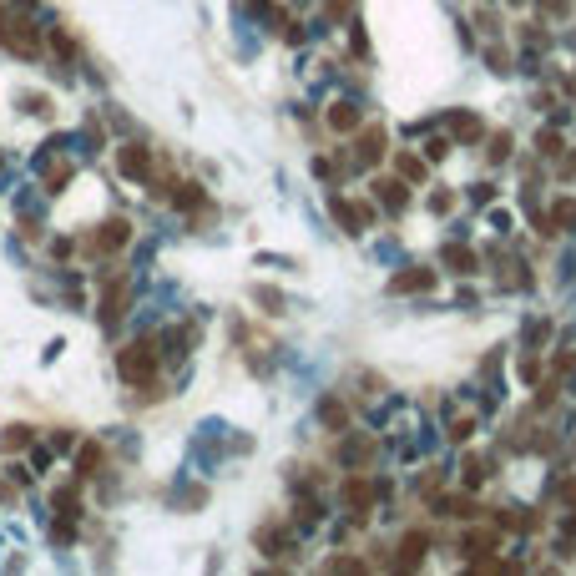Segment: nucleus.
I'll return each mask as SVG.
<instances>
[{
  "label": "nucleus",
  "mask_w": 576,
  "mask_h": 576,
  "mask_svg": "<svg viewBox=\"0 0 576 576\" xmlns=\"http://www.w3.org/2000/svg\"><path fill=\"white\" fill-rule=\"evenodd\" d=\"M117 374H122L127 384H147V379L157 374V339H137V344H127V349L117 354Z\"/></svg>",
  "instance_id": "f257e3e1"
},
{
  "label": "nucleus",
  "mask_w": 576,
  "mask_h": 576,
  "mask_svg": "<svg viewBox=\"0 0 576 576\" xmlns=\"http://www.w3.org/2000/svg\"><path fill=\"white\" fill-rule=\"evenodd\" d=\"M0 46L16 51V56H41V31H36V21L0 11Z\"/></svg>",
  "instance_id": "f03ea898"
},
{
  "label": "nucleus",
  "mask_w": 576,
  "mask_h": 576,
  "mask_svg": "<svg viewBox=\"0 0 576 576\" xmlns=\"http://www.w3.org/2000/svg\"><path fill=\"white\" fill-rule=\"evenodd\" d=\"M117 172L142 182L147 172H152V147H147V142H122V147H117Z\"/></svg>",
  "instance_id": "7ed1b4c3"
},
{
  "label": "nucleus",
  "mask_w": 576,
  "mask_h": 576,
  "mask_svg": "<svg viewBox=\"0 0 576 576\" xmlns=\"http://www.w3.org/2000/svg\"><path fill=\"white\" fill-rule=\"evenodd\" d=\"M122 314H127V278L117 273V278H111V288L101 294L96 319H101V329H117V324H122Z\"/></svg>",
  "instance_id": "20e7f679"
},
{
  "label": "nucleus",
  "mask_w": 576,
  "mask_h": 576,
  "mask_svg": "<svg viewBox=\"0 0 576 576\" xmlns=\"http://www.w3.org/2000/svg\"><path fill=\"white\" fill-rule=\"evenodd\" d=\"M349 162H359V167H379V162H384V127H364L359 142H354V157H349Z\"/></svg>",
  "instance_id": "39448f33"
},
{
  "label": "nucleus",
  "mask_w": 576,
  "mask_h": 576,
  "mask_svg": "<svg viewBox=\"0 0 576 576\" xmlns=\"http://www.w3.org/2000/svg\"><path fill=\"white\" fill-rule=\"evenodd\" d=\"M132 243V222L127 217H111V222H101V233H96V253H117V248H127Z\"/></svg>",
  "instance_id": "423d86ee"
},
{
  "label": "nucleus",
  "mask_w": 576,
  "mask_h": 576,
  "mask_svg": "<svg viewBox=\"0 0 576 576\" xmlns=\"http://www.w3.org/2000/svg\"><path fill=\"white\" fill-rule=\"evenodd\" d=\"M425 288H435V268H405L389 278V294H425Z\"/></svg>",
  "instance_id": "0eeeda50"
},
{
  "label": "nucleus",
  "mask_w": 576,
  "mask_h": 576,
  "mask_svg": "<svg viewBox=\"0 0 576 576\" xmlns=\"http://www.w3.org/2000/svg\"><path fill=\"white\" fill-rule=\"evenodd\" d=\"M329 132H339V137H349L354 127H359V106L354 101H329Z\"/></svg>",
  "instance_id": "6e6552de"
},
{
  "label": "nucleus",
  "mask_w": 576,
  "mask_h": 576,
  "mask_svg": "<svg viewBox=\"0 0 576 576\" xmlns=\"http://www.w3.org/2000/svg\"><path fill=\"white\" fill-rule=\"evenodd\" d=\"M374 495H379V490H374V480H369V475H349V480H344V500H349L359 515L374 505Z\"/></svg>",
  "instance_id": "1a4fd4ad"
},
{
  "label": "nucleus",
  "mask_w": 576,
  "mask_h": 576,
  "mask_svg": "<svg viewBox=\"0 0 576 576\" xmlns=\"http://www.w3.org/2000/svg\"><path fill=\"white\" fill-rule=\"evenodd\" d=\"M450 137H455V142H480V137H485V122L475 117V111H455V117H450Z\"/></svg>",
  "instance_id": "9d476101"
},
{
  "label": "nucleus",
  "mask_w": 576,
  "mask_h": 576,
  "mask_svg": "<svg viewBox=\"0 0 576 576\" xmlns=\"http://www.w3.org/2000/svg\"><path fill=\"white\" fill-rule=\"evenodd\" d=\"M71 178H76L71 157H51V162H46V178H41V187H46V192H61Z\"/></svg>",
  "instance_id": "9b49d317"
},
{
  "label": "nucleus",
  "mask_w": 576,
  "mask_h": 576,
  "mask_svg": "<svg viewBox=\"0 0 576 576\" xmlns=\"http://www.w3.org/2000/svg\"><path fill=\"white\" fill-rule=\"evenodd\" d=\"M369 187H374V197H379V202H384L389 212H399V207H405V202H410V192H405V182H394V178H374Z\"/></svg>",
  "instance_id": "f8f14e48"
},
{
  "label": "nucleus",
  "mask_w": 576,
  "mask_h": 576,
  "mask_svg": "<svg viewBox=\"0 0 576 576\" xmlns=\"http://www.w3.org/2000/svg\"><path fill=\"white\" fill-rule=\"evenodd\" d=\"M440 263L455 268V273H470V268H475V253H470L466 243H445V248H440Z\"/></svg>",
  "instance_id": "ddd939ff"
},
{
  "label": "nucleus",
  "mask_w": 576,
  "mask_h": 576,
  "mask_svg": "<svg viewBox=\"0 0 576 576\" xmlns=\"http://www.w3.org/2000/svg\"><path fill=\"white\" fill-rule=\"evenodd\" d=\"M319 420H324V430H349V405H344V399H324Z\"/></svg>",
  "instance_id": "4468645a"
},
{
  "label": "nucleus",
  "mask_w": 576,
  "mask_h": 576,
  "mask_svg": "<svg viewBox=\"0 0 576 576\" xmlns=\"http://www.w3.org/2000/svg\"><path fill=\"white\" fill-rule=\"evenodd\" d=\"M31 440H36V430H31V425H6V430H0V450H6V455L26 450Z\"/></svg>",
  "instance_id": "2eb2a0df"
},
{
  "label": "nucleus",
  "mask_w": 576,
  "mask_h": 576,
  "mask_svg": "<svg viewBox=\"0 0 576 576\" xmlns=\"http://www.w3.org/2000/svg\"><path fill=\"white\" fill-rule=\"evenodd\" d=\"M440 510H445V515H455V521H475V515H480V505H475L470 495H445V500H440Z\"/></svg>",
  "instance_id": "dca6fc26"
},
{
  "label": "nucleus",
  "mask_w": 576,
  "mask_h": 576,
  "mask_svg": "<svg viewBox=\"0 0 576 576\" xmlns=\"http://www.w3.org/2000/svg\"><path fill=\"white\" fill-rule=\"evenodd\" d=\"M425 546H430V536H425V531H410L405 541H399V561H405V566H420Z\"/></svg>",
  "instance_id": "f3484780"
},
{
  "label": "nucleus",
  "mask_w": 576,
  "mask_h": 576,
  "mask_svg": "<svg viewBox=\"0 0 576 576\" xmlns=\"http://www.w3.org/2000/svg\"><path fill=\"white\" fill-rule=\"evenodd\" d=\"M546 222H551V233H561V227H576V202H571V197H556Z\"/></svg>",
  "instance_id": "a211bd4d"
},
{
  "label": "nucleus",
  "mask_w": 576,
  "mask_h": 576,
  "mask_svg": "<svg viewBox=\"0 0 576 576\" xmlns=\"http://www.w3.org/2000/svg\"><path fill=\"white\" fill-rule=\"evenodd\" d=\"M172 202H178V207H202V202H207V192H202V182H178Z\"/></svg>",
  "instance_id": "6ab92c4d"
},
{
  "label": "nucleus",
  "mask_w": 576,
  "mask_h": 576,
  "mask_svg": "<svg viewBox=\"0 0 576 576\" xmlns=\"http://www.w3.org/2000/svg\"><path fill=\"white\" fill-rule=\"evenodd\" d=\"M339 455L349 460V466H364V460L374 455V440H344V445H339Z\"/></svg>",
  "instance_id": "aec40b11"
},
{
  "label": "nucleus",
  "mask_w": 576,
  "mask_h": 576,
  "mask_svg": "<svg viewBox=\"0 0 576 576\" xmlns=\"http://www.w3.org/2000/svg\"><path fill=\"white\" fill-rule=\"evenodd\" d=\"M460 480L480 485V480H485V460H480V455H466V460H460Z\"/></svg>",
  "instance_id": "412c9836"
},
{
  "label": "nucleus",
  "mask_w": 576,
  "mask_h": 576,
  "mask_svg": "<svg viewBox=\"0 0 576 576\" xmlns=\"http://www.w3.org/2000/svg\"><path fill=\"white\" fill-rule=\"evenodd\" d=\"M445 435H450V440H455V445H466V440H470V435H475V415H455V420H450V430H445Z\"/></svg>",
  "instance_id": "4be33fe9"
},
{
  "label": "nucleus",
  "mask_w": 576,
  "mask_h": 576,
  "mask_svg": "<svg viewBox=\"0 0 576 576\" xmlns=\"http://www.w3.org/2000/svg\"><path fill=\"white\" fill-rule=\"evenodd\" d=\"M96 466H101V445H81V450H76V470H81V475H96Z\"/></svg>",
  "instance_id": "5701e85b"
},
{
  "label": "nucleus",
  "mask_w": 576,
  "mask_h": 576,
  "mask_svg": "<svg viewBox=\"0 0 576 576\" xmlns=\"http://www.w3.org/2000/svg\"><path fill=\"white\" fill-rule=\"evenodd\" d=\"M485 551H495V531H475V536H466V556H485Z\"/></svg>",
  "instance_id": "b1692460"
},
{
  "label": "nucleus",
  "mask_w": 576,
  "mask_h": 576,
  "mask_svg": "<svg viewBox=\"0 0 576 576\" xmlns=\"http://www.w3.org/2000/svg\"><path fill=\"white\" fill-rule=\"evenodd\" d=\"M399 172H405L410 182H420V178H425V162H420V157H410V152H399Z\"/></svg>",
  "instance_id": "393cba45"
},
{
  "label": "nucleus",
  "mask_w": 576,
  "mask_h": 576,
  "mask_svg": "<svg viewBox=\"0 0 576 576\" xmlns=\"http://www.w3.org/2000/svg\"><path fill=\"white\" fill-rule=\"evenodd\" d=\"M510 157V132H495L490 137V162H505Z\"/></svg>",
  "instance_id": "a878e982"
},
{
  "label": "nucleus",
  "mask_w": 576,
  "mask_h": 576,
  "mask_svg": "<svg viewBox=\"0 0 576 576\" xmlns=\"http://www.w3.org/2000/svg\"><path fill=\"white\" fill-rule=\"evenodd\" d=\"M51 51H56V56H66V61L76 56V46H71V36H66V31H51Z\"/></svg>",
  "instance_id": "bb28decb"
},
{
  "label": "nucleus",
  "mask_w": 576,
  "mask_h": 576,
  "mask_svg": "<svg viewBox=\"0 0 576 576\" xmlns=\"http://www.w3.org/2000/svg\"><path fill=\"white\" fill-rule=\"evenodd\" d=\"M536 147H541V157H556V152H561V137H556V132H541Z\"/></svg>",
  "instance_id": "cd10ccee"
},
{
  "label": "nucleus",
  "mask_w": 576,
  "mask_h": 576,
  "mask_svg": "<svg viewBox=\"0 0 576 576\" xmlns=\"http://www.w3.org/2000/svg\"><path fill=\"white\" fill-rule=\"evenodd\" d=\"M374 222V207L369 202H354V233H359V227H369Z\"/></svg>",
  "instance_id": "c85d7f7f"
},
{
  "label": "nucleus",
  "mask_w": 576,
  "mask_h": 576,
  "mask_svg": "<svg viewBox=\"0 0 576 576\" xmlns=\"http://www.w3.org/2000/svg\"><path fill=\"white\" fill-rule=\"evenodd\" d=\"M430 207H435V212H450V207H455V192H445V187L430 192Z\"/></svg>",
  "instance_id": "c756f323"
},
{
  "label": "nucleus",
  "mask_w": 576,
  "mask_h": 576,
  "mask_svg": "<svg viewBox=\"0 0 576 576\" xmlns=\"http://www.w3.org/2000/svg\"><path fill=\"white\" fill-rule=\"evenodd\" d=\"M445 152H450V137H430L425 142V157H445Z\"/></svg>",
  "instance_id": "7c9ffc66"
},
{
  "label": "nucleus",
  "mask_w": 576,
  "mask_h": 576,
  "mask_svg": "<svg viewBox=\"0 0 576 576\" xmlns=\"http://www.w3.org/2000/svg\"><path fill=\"white\" fill-rule=\"evenodd\" d=\"M21 238H26V243H41V222H31V217H21Z\"/></svg>",
  "instance_id": "2f4dec72"
},
{
  "label": "nucleus",
  "mask_w": 576,
  "mask_h": 576,
  "mask_svg": "<svg viewBox=\"0 0 576 576\" xmlns=\"http://www.w3.org/2000/svg\"><path fill=\"white\" fill-rule=\"evenodd\" d=\"M485 61H490V66H495V71H505V61H510V56H505V51H500V46H490V51H485Z\"/></svg>",
  "instance_id": "473e14b6"
},
{
  "label": "nucleus",
  "mask_w": 576,
  "mask_h": 576,
  "mask_svg": "<svg viewBox=\"0 0 576 576\" xmlns=\"http://www.w3.org/2000/svg\"><path fill=\"white\" fill-rule=\"evenodd\" d=\"M420 490H425V495H435V490H440V470H430V475H420Z\"/></svg>",
  "instance_id": "72a5a7b5"
},
{
  "label": "nucleus",
  "mask_w": 576,
  "mask_h": 576,
  "mask_svg": "<svg viewBox=\"0 0 576 576\" xmlns=\"http://www.w3.org/2000/svg\"><path fill=\"white\" fill-rule=\"evenodd\" d=\"M0 505H16V485H6V480H0Z\"/></svg>",
  "instance_id": "f704fd0d"
},
{
  "label": "nucleus",
  "mask_w": 576,
  "mask_h": 576,
  "mask_svg": "<svg viewBox=\"0 0 576 576\" xmlns=\"http://www.w3.org/2000/svg\"><path fill=\"white\" fill-rule=\"evenodd\" d=\"M561 500H566V505H576V480H566V485H561Z\"/></svg>",
  "instance_id": "c9c22d12"
},
{
  "label": "nucleus",
  "mask_w": 576,
  "mask_h": 576,
  "mask_svg": "<svg viewBox=\"0 0 576 576\" xmlns=\"http://www.w3.org/2000/svg\"><path fill=\"white\" fill-rule=\"evenodd\" d=\"M515 6H521V0H515Z\"/></svg>",
  "instance_id": "e433bc0d"
}]
</instances>
